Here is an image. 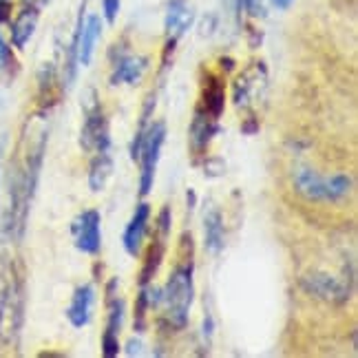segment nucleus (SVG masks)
<instances>
[{
	"mask_svg": "<svg viewBox=\"0 0 358 358\" xmlns=\"http://www.w3.org/2000/svg\"><path fill=\"white\" fill-rule=\"evenodd\" d=\"M120 7H122V0H102V13H104V20L108 24H113L117 20Z\"/></svg>",
	"mask_w": 358,
	"mask_h": 358,
	"instance_id": "nucleus-24",
	"label": "nucleus"
},
{
	"mask_svg": "<svg viewBox=\"0 0 358 358\" xmlns=\"http://www.w3.org/2000/svg\"><path fill=\"white\" fill-rule=\"evenodd\" d=\"M294 190L308 201H338L350 195L352 190V177L350 175H334V177H321L312 169H296L294 171Z\"/></svg>",
	"mask_w": 358,
	"mask_h": 358,
	"instance_id": "nucleus-4",
	"label": "nucleus"
},
{
	"mask_svg": "<svg viewBox=\"0 0 358 358\" xmlns=\"http://www.w3.org/2000/svg\"><path fill=\"white\" fill-rule=\"evenodd\" d=\"M148 224H150V206L146 201L137 203V208L131 217V222L124 230V250L131 257H140L142 248H144V239L148 235Z\"/></svg>",
	"mask_w": 358,
	"mask_h": 358,
	"instance_id": "nucleus-12",
	"label": "nucleus"
},
{
	"mask_svg": "<svg viewBox=\"0 0 358 358\" xmlns=\"http://www.w3.org/2000/svg\"><path fill=\"white\" fill-rule=\"evenodd\" d=\"M142 352V343L140 341H135V338H131L129 341V345H127V356H137Z\"/></svg>",
	"mask_w": 358,
	"mask_h": 358,
	"instance_id": "nucleus-27",
	"label": "nucleus"
},
{
	"mask_svg": "<svg viewBox=\"0 0 358 358\" xmlns=\"http://www.w3.org/2000/svg\"><path fill=\"white\" fill-rule=\"evenodd\" d=\"M113 169H115V164H113V157L108 155V150L95 153L89 166V188L93 192H102L108 184V179L113 177Z\"/></svg>",
	"mask_w": 358,
	"mask_h": 358,
	"instance_id": "nucleus-19",
	"label": "nucleus"
},
{
	"mask_svg": "<svg viewBox=\"0 0 358 358\" xmlns=\"http://www.w3.org/2000/svg\"><path fill=\"white\" fill-rule=\"evenodd\" d=\"M40 11H43V7L31 5V3H22V9L18 11L16 20L11 22V45L16 49H24L27 43L31 40V36L36 34Z\"/></svg>",
	"mask_w": 358,
	"mask_h": 358,
	"instance_id": "nucleus-16",
	"label": "nucleus"
},
{
	"mask_svg": "<svg viewBox=\"0 0 358 358\" xmlns=\"http://www.w3.org/2000/svg\"><path fill=\"white\" fill-rule=\"evenodd\" d=\"M268 93V69L264 62H250L232 82V102L237 108H252Z\"/></svg>",
	"mask_w": 358,
	"mask_h": 358,
	"instance_id": "nucleus-7",
	"label": "nucleus"
},
{
	"mask_svg": "<svg viewBox=\"0 0 358 358\" xmlns=\"http://www.w3.org/2000/svg\"><path fill=\"white\" fill-rule=\"evenodd\" d=\"M195 301V261L192 252H179V264L162 290L164 321L173 329H184L190 319V308Z\"/></svg>",
	"mask_w": 358,
	"mask_h": 358,
	"instance_id": "nucleus-2",
	"label": "nucleus"
},
{
	"mask_svg": "<svg viewBox=\"0 0 358 358\" xmlns=\"http://www.w3.org/2000/svg\"><path fill=\"white\" fill-rule=\"evenodd\" d=\"M93 306H95V287L91 283L78 285L71 296V303H69V308H66L69 323L78 329L87 327L93 319Z\"/></svg>",
	"mask_w": 358,
	"mask_h": 358,
	"instance_id": "nucleus-14",
	"label": "nucleus"
},
{
	"mask_svg": "<svg viewBox=\"0 0 358 358\" xmlns=\"http://www.w3.org/2000/svg\"><path fill=\"white\" fill-rule=\"evenodd\" d=\"M148 69V58L144 56H120L113 64L111 85H140Z\"/></svg>",
	"mask_w": 358,
	"mask_h": 358,
	"instance_id": "nucleus-17",
	"label": "nucleus"
},
{
	"mask_svg": "<svg viewBox=\"0 0 358 358\" xmlns=\"http://www.w3.org/2000/svg\"><path fill=\"white\" fill-rule=\"evenodd\" d=\"M213 332H215L213 316H210V314H206V319H203V338H206V343H210V338H213Z\"/></svg>",
	"mask_w": 358,
	"mask_h": 358,
	"instance_id": "nucleus-26",
	"label": "nucleus"
},
{
	"mask_svg": "<svg viewBox=\"0 0 358 358\" xmlns=\"http://www.w3.org/2000/svg\"><path fill=\"white\" fill-rule=\"evenodd\" d=\"M203 243L210 255H219L226 245L224 217L217 208H208L203 215Z\"/></svg>",
	"mask_w": 358,
	"mask_h": 358,
	"instance_id": "nucleus-18",
	"label": "nucleus"
},
{
	"mask_svg": "<svg viewBox=\"0 0 358 358\" xmlns=\"http://www.w3.org/2000/svg\"><path fill=\"white\" fill-rule=\"evenodd\" d=\"M195 22V11L188 5V0H171L166 7V20H164V29H166V49H164V66L169 62V53L175 51L177 43L182 36L190 29Z\"/></svg>",
	"mask_w": 358,
	"mask_h": 358,
	"instance_id": "nucleus-9",
	"label": "nucleus"
},
{
	"mask_svg": "<svg viewBox=\"0 0 358 358\" xmlns=\"http://www.w3.org/2000/svg\"><path fill=\"white\" fill-rule=\"evenodd\" d=\"M166 241L169 239L155 235L153 237V243L148 245L146 257H144V264H142V270H140V287L142 285H148L150 281L155 279V274H157V270L162 266V261H164V257H166Z\"/></svg>",
	"mask_w": 358,
	"mask_h": 358,
	"instance_id": "nucleus-20",
	"label": "nucleus"
},
{
	"mask_svg": "<svg viewBox=\"0 0 358 358\" xmlns=\"http://www.w3.org/2000/svg\"><path fill=\"white\" fill-rule=\"evenodd\" d=\"M73 243L82 255H98L102 248V217L98 210H82L71 222Z\"/></svg>",
	"mask_w": 358,
	"mask_h": 358,
	"instance_id": "nucleus-8",
	"label": "nucleus"
},
{
	"mask_svg": "<svg viewBox=\"0 0 358 358\" xmlns=\"http://www.w3.org/2000/svg\"><path fill=\"white\" fill-rule=\"evenodd\" d=\"M18 71V60L13 56L11 47L5 43V38L0 36V73H3L7 80H11Z\"/></svg>",
	"mask_w": 358,
	"mask_h": 358,
	"instance_id": "nucleus-22",
	"label": "nucleus"
},
{
	"mask_svg": "<svg viewBox=\"0 0 358 358\" xmlns=\"http://www.w3.org/2000/svg\"><path fill=\"white\" fill-rule=\"evenodd\" d=\"M222 133V127H219V120L208 115L206 111L197 106L195 115H192L190 122V131H188V144H190V153H192V162L197 164L199 157H206V150H208L213 137Z\"/></svg>",
	"mask_w": 358,
	"mask_h": 358,
	"instance_id": "nucleus-11",
	"label": "nucleus"
},
{
	"mask_svg": "<svg viewBox=\"0 0 358 358\" xmlns=\"http://www.w3.org/2000/svg\"><path fill=\"white\" fill-rule=\"evenodd\" d=\"M201 111H206L213 117H222L224 106H226V87L224 80L215 73H206L201 82V100L197 104Z\"/></svg>",
	"mask_w": 358,
	"mask_h": 358,
	"instance_id": "nucleus-15",
	"label": "nucleus"
},
{
	"mask_svg": "<svg viewBox=\"0 0 358 358\" xmlns=\"http://www.w3.org/2000/svg\"><path fill=\"white\" fill-rule=\"evenodd\" d=\"M102 38V20L100 16H91L85 20L80 13V20H78V64L82 66H89L93 60V53H95V45L100 43Z\"/></svg>",
	"mask_w": 358,
	"mask_h": 358,
	"instance_id": "nucleus-13",
	"label": "nucleus"
},
{
	"mask_svg": "<svg viewBox=\"0 0 358 358\" xmlns=\"http://www.w3.org/2000/svg\"><path fill=\"white\" fill-rule=\"evenodd\" d=\"M9 7H11V0H0V20L9 18Z\"/></svg>",
	"mask_w": 358,
	"mask_h": 358,
	"instance_id": "nucleus-28",
	"label": "nucleus"
},
{
	"mask_svg": "<svg viewBox=\"0 0 358 358\" xmlns=\"http://www.w3.org/2000/svg\"><path fill=\"white\" fill-rule=\"evenodd\" d=\"M27 287L24 277L16 266L5 272V283L0 290V345H16L24 325Z\"/></svg>",
	"mask_w": 358,
	"mask_h": 358,
	"instance_id": "nucleus-3",
	"label": "nucleus"
},
{
	"mask_svg": "<svg viewBox=\"0 0 358 358\" xmlns=\"http://www.w3.org/2000/svg\"><path fill=\"white\" fill-rule=\"evenodd\" d=\"M203 171L208 177H222L226 173V164H224V159H219V157H210V159L203 162Z\"/></svg>",
	"mask_w": 358,
	"mask_h": 358,
	"instance_id": "nucleus-25",
	"label": "nucleus"
},
{
	"mask_svg": "<svg viewBox=\"0 0 358 358\" xmlns=\"http://www.w3.org/2000/svg\"><path fill=\"white\" fill-rule=\"evenodd\" d=\"M352 285H354L352 272L345 274L343 279L329 277V274H323V272L310 274V277L303 279V287H306L310 294L319 296L323 301H329V303H345L350 299Z\"/></svg>",
	"mask_w": 358,
	"mask_h": 358,
	"instance_id": "nucleus-10",
	"label": "nucleus"
},
{
	"mask_svg": "<svg viewBox=\"0 0 358 358\" xmlns=\"http://www.w3.org/2000/svg\"><path fill=\"white\" fill-rule=\"evenodd\" d=\"M49 140V127L45 115H34L24 124L22 137L18 142L16 157L11 164L9 175V210H7V230L9 235L20 237L27 215L36 195V186L40 179L45 162V150Z\"/></svg>",
	"mask_w": 358,
	"mask_h": 358,
	"instance_id": "nucleus-1",
	"label": "nucleus"
},
{
	"mask_svg": "<svg viewBox=\"0 0 358 358\" xmlns=\"http://www.w3.org/2000/svg\"><path fill=\"white\" fill-rule=\"evenodd\" d=\"M120 354V336L102 334V356L104 358H117Z\"/></svg>",
	"mask_w": 358,
	"mask_h": 358,
	"instance_id": "nucleus-23",
	"label": "nucleus"
},
{
	"mask_svg": "<svg viewBox=\"0 0 358 358\" xmlns=\"http://www.w3.org/2000/svg\"><path fill=\"white\" fill-rule=\"evenodd\" d=\"M294 0H243L245 11L252 18H266L272 9H287Z\"/></svg>",
	"mask_w": 358,
	"mask_h": 358,
	"instance_id": "nucleus-21",
	"label": "nucleus"
},
{
	"mask_svg": "<svg viewBox=\"0 0 358 358\" xmlns=\"http://www.w3.org/2000/svg\"><path fill=\"white\" fill-rule=\"evenodd\" d=\"M164 142H166V124L150 122L144 135L142 148H140V157H137V162H140V195L142 197H146L155 184V173H157Z\"/></svg>",
	"mask_w": 358,
	"mask_h": 358,
	"instance_id": "nucleus-6",
	"label": "nucleus"
},
{
	"mask_svg": "<svg viewBox=\"0 0 358 358\" xmlns=\"http://www.w3.org/2000/svg\"><path fill=\"white\" fill-rule=\"evenodd\" d=\"M80 146L87 153H100L111 148V135H108V120L95 91H89V100L85 102V124L80 129Z\"/></svg>",
	"mask_w": 358,
	"mask_h": 358,
	"instance_id": "nucleus-5",
	"label": "nucleus"
}]
</instances>
